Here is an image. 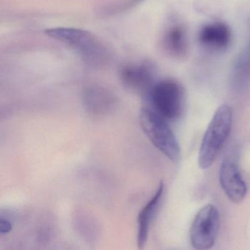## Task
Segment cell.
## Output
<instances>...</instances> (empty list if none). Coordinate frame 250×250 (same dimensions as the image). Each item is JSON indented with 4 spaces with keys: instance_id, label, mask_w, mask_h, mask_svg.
Here are the masks:
<instances>
[{
    "instance_id": "obj_10",
    "label": "cell",
    "mask_w": 250,
    "mask_h": 250,
    "mask_svg": "<svg viewBox=\"0 0 250 250\" xmlns=\"http://www.w3.org/2000/svg\"><path fill=\"white\" fill-rule=\"evenodd\" d=\"M231 31L224 23L216 22L205 25L200 30L199 40L203 46L222 50L229 46L231 42Z\"/></svg>"
},
{
    "instance_id": "obj_3",
    "label": "cell",
    "mask_w": 250,
    "mask_h": 250,
    "mask_svg": "<svg viewBox=\"0 0 250 250\" xmlns=\"http://www.w3.org/2000/svg\"><path fill=\"white\" fill-rule=\"evenodd\" d=\"M148 97L153 110L166 121H177L182 115L184 107V91L176 82L163 80L156 83Z\"/></svg>"
},
{
    "instance_id": "obj_5",
    "label": "cell",
    "mask_w": 250,
    "mask_h": 250,
    "mask_svg": "<svg viewBox=\"0 0 250 250\" xmlns=\"http://www.w3.org/2000/svg\"><path fill=\"white\" fill-rule=\"evenodd\" d=\"M46 35L75 49L90 62L102 61L105 52L99 41L89 32L80 29L58 27L46 30Z\"/></svg>"
},
{
    "instance_id": "obj_2",
    "label": "cell",
    "mask_w": 250,
    "mask_h": 250,
    "mask_svg": "<svg viewBox=\"0 0 250 250\" xmlns=\"http://www.w3.org/2000/svg\"><path fill=\"white\" fill-rule=\"evenodd\" d=\"M139 118L142 129L152 144L171 162H178L181 157L179 143L166 120L146 107L140 110Z\"/></svg>"
},
{
    "instance_id": "obj_11",
    "label": "cell",
    "mask_w": 250,
    "mask_h": 250,
    "mask_svg": "<svg viewBox=\"0 0 250 250\" xmlns=\"http://www.w3.org/2000/svg\"><path fill=\"white\" fill-rule=\"evenodd\" d=\"M165 47L167 52L175 57L183 56L187 52V37L181 26L171 27L165 36Z\"/></svg>"
},
{
    "instance_id": "obj_9",
    "label": "cell",
    "mask_w": 250,
    "mask_h": 250,
    "mask_svg": "<svg viewBox=\"0 0 250 250\" xmlns=\"http://www.w3.org/2000/svg\"><path fill=\"white\" fill-rule=\"evenodd\" d=\"M84 102L89 114L101 116L106 115L113 109L115 98L106 89L93 87L84 93Z\"/></svg>"
},
{
    "instance_id": "obj_1",
    "label": "cell",
    "mask_w": 250,
    "mask_h": 250,
    "mask_svg": "<svg viewBox=\"0 0 250 250\" xmlns=\"http://www.w3.org/2000/svg\"><path fill=\"white\" fill-rule=\"evenodd\" d=\"M232 122V108L227 104L219 106L202 140L198 154V165L201 169L210 167L217 159L229 137Z\"/></svg>"
},
{
    "instance_id": "obj_7",
    "label": "cell",
    "mask_w": 250,
    "mask_h": 250,
    "mask_svg": "<svg viewBox=\"0 0 250 250\" xmlns=\"http://www.w3.org/2000/svg\"><path fill=\"white\" fill-rule=\"evenodd\" d=\"M121 78L125 87L147 96L155 84L153 68L146 64L125 65L121 70Z\"/></svg>"
},
{
    "instance_id": "obj_12",
    "label": "cell",
    "mask_w": 250,
    "mask_h": 250,
    "mask_svg": "<svg viewBox=\"0 0 250 250\" xmlns=\"http://www.w3.org/2000/svg\"><path fill=\"white\" fill-rule=\"evenodd\" d=\"M12 229V224L11 221L5 218L2 217L0 219V233L1 235H5L11 232Z\"/></svg>"
},
{
    "instance_id": "obj_8",
    "label": "cell",
    "mask_w": 250,
    "mask_h": 250,
    "mask_svg": "<svg viewBox=\"0 0 250 250\" xmlns=\"http://www.w3.org/2000/svg\"><path fill=\"white\" fill-rule=\"evenodd\" d=\"M165 191V184L161 181L155 192L154 195L146 203V206L140 210L137 218V246L139 249L144 248L147 238L152 221L156 216L158 208L160 206L161 202L163 198Z\"/></svg>"
},
{
    "instance_id": "obj_6",
    "label": "cell",
    "mask_w": 250,
    "mask_h": 250,
    "mask_svg": "<svg viewBox=\"0 0 250 250\" xmlns=\"http://www.w3.org/2000/svg\"><path fill=\"white\" fill-rule=\"evenodd\" d=\"M219 183L225 195L230 201L240 203L247 194V186L238 167L232 161L226 159L219 169Z\"/></svg>"
},
{
    "instance_id": "obj_4",
    "label": "cell",
    "mask_w": 250,
    "mask_h": 250,
    "mask_svg": "<svg viewBox=\"0 0 250 250\" xmlns=\"http://www.w3.org/2000/svg\"><path fill=\"white\" fill-rule=\"evenodd\" d=\"M220 228V216L214 205L202 208L194 217L190 229V241L197 250L211 249L215 245Z\"/></svg>"
}]
</instances>
